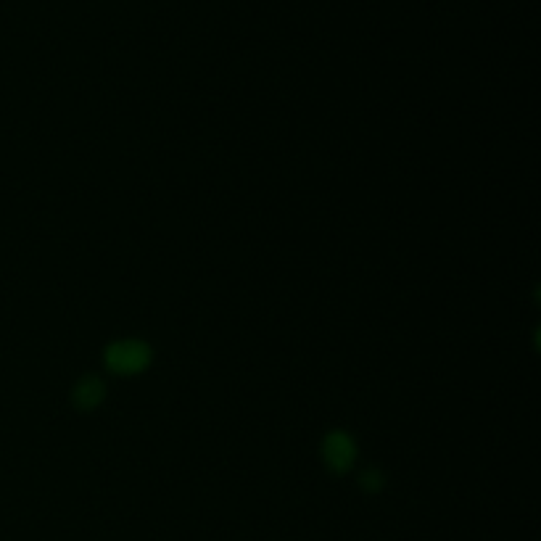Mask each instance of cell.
<instances>
[{
    "instance_id": "6da1fadb",
    "label": "cell",
    "mask_w": 541,
    "mask_h": 541,
    "mask_svg": "<svg viewBox=\"0 0 541 541\" xmlns=\"http://www.w3.org/2000/svg\"><path fill=\"white\" fill-rule=\"evenodd\" d=\"M148 362H151V351L140 341H119V344H111L109 351H106V367L111 373L135 375L140 370H146Z\"/></svg>"
},
{
    "instance_id": "7a4b0ae2",
    "label": "cell",
    "mask_w": 541,
    "mask_h": 541,
    "mask_svg": "<svg viewBox=\"0 0 541 541\" xmlns=\"http://www.w3.org/2000/svg\"><path fill=\"white\" fill-rule=\"evenodd\" d=\"M322 457L328 462V468H333L336 473H344V470H349L351 465H354V460H357V446H354L351 436L336 431L330 433L325 444H322Z\"/></svg>"
},
{
    "instance_id": "3957f363",
    "label": "cell",
    "mask_w": 541,
    "mask_h": 541,
    "mask_svg": "<svg viewBox=\"0 0 541 541\" xmlns=\"http://www.w3.org/2000/svg\"><path fill=\"white\" fill-rule=\"evenodd\" d=\"M103 383L98 381V378H85V381H80L77 386H74V404L80 407V410H93V407H98L103 399Z\"/></svg>"
},
{
    "instance_id": "277c9868",
    "label": "cell",
    "mask_w": 541,
    "mask_h": 541,
    "mask_svg": "<svg viewBox=\"0 0 541 541\" xmlns=\"http://www.w3.org/2000/svg\"><path fill=\"white\" fill-rule=\"evenodd\" d=\"M359 483H362V486H365L367 491H375V489H381L383 478H381V473H378V470H365V476L359 478Z\"/></svg>"
}]
</instances>
